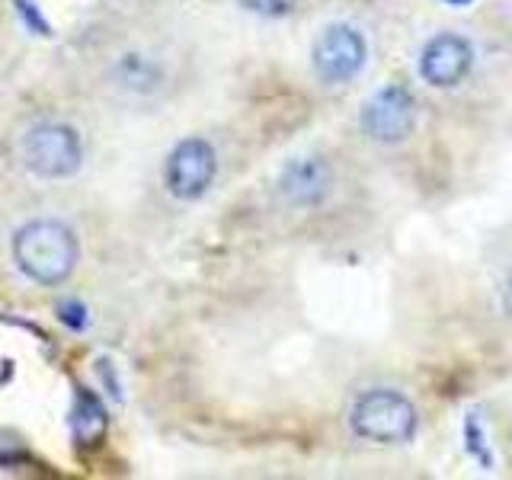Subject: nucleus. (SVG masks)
<instances>
[{
  "label": "nucleus",
  "mask_w": 512,
  "mask_h": 480,
  "mask_svg": "<svg viewBox=\"0 0 512 480\" xmlns=\"http://www.w3.org/2000/svg\"><path fill=\"white\" fill-rule=\"evenodd\" d=\"M13 263L29 282L45 288L64 285L80 263V240L61 221H29L13 237Z\"/></svg>",
  "instance_id": "obj_1"
},
{
  "label": "nucleus",
  "mask_w": 512,
  "mask_h": 480,
  "mask_svg": "<svg viewBox=\"0 0 512 480\" xmlns=\"http://www.w3.org/2000/svg\"><path fill=\"white\" fill-rule=\"evenodd\" d=\"M20 157L26 170L42 176V180H68L84 167V141L68 122L45 119L23 135Z\"/></svg>",
  "instance_id": "obj_2"
},
{
  "label": "nucleus",
  "mask_w": 512,
  "mask_h": 480,
  "mask_svg": "<svg viewBox=\"0 0 512 480\" xmlns=\"http://www.w3.org/2000/svg\"><path fill=\"white\" fill-rule=\"evenodd\" d=\"M416 407L404 394L391 388H375L359 394V400L349 410V426L359 439L400 445L416 436Z\"/></svg>",
  "instance_id": "obj_3"
},
{
  "label": "nucleus",
  "mask_w": 512,
  "mask_h": 480,
  "mask_svg": "<svg viewBox=\"0 0 512 480\" xmlns=\"http://www.w3.org/2000/svg\"><path fill=\"white\" fill-rule=\"evenodd\" d=\"M218 176V154L205 138H186L180 141L167 157L164 167V183L170 189V196L192 202L202 199L212 189Z\"/></svg>",
  "instance_id": "obj_4"
},
{
  "label": "nucleus",
  "mask_w": 512,
  "mask_h": 480,
  "mask_svg": "<svg viewBox=\"0 0 512 480\" xmlns=\"http://www.w3.org/2000/svg\"><path fill=\"white\" fill-rule=\"evenodd\" d=\"M365 39L359 29L352 26H327L314 42V71L327 84H346L349 77H356L365 64Z\"/></svg>",
  "instance_id": "obj_5"
},
{
  "label": "nucleus",
  "mask_w": 512,
  "mask_h": 480,
  "mask_svg": "<svg viewBox=\"0 0 512 480\" xmlns=\"http://www.w3.org/2000/svg\"><path fill=\"white\" fill-rule=\"evenodd\" d=\"M416 125V100L407 87L391 84L381 87L362 109V128L372 141L397 144L404 141Z\"/></svg>",
  "instance_id": "obj_6"
},
{
  "label": "nucleus",
  "mask_w": 512,
  "mask_h": 480,
  "mask_svg": "<svg viewBox=\"0 0 512 480\" xmlns=\"http://www.w3.org/2000/svg\"><path fill=\"white\" fill-rule=\"evenodd\" d=\"M471 64H474L471 42L455 36V32H442V36L426 42L420 58V74L432 87H455L468 77Z\"/></svg>",
  "instance_id": "obj_7"
},
{
  "label": "nucleus",
  "mask_w": 512,
  "mask_h": 480,
  "mask_svg": "<svg viewBox=\"0 0 512 480\" xmlns=\"http://www.w3.org/2000/svg\"><path fill=\"white\" fill-rule=\"evenodd\" d=\"M106 80L119 96H125V100H151V96H157L160 87H164L167 71L154 55L122 52L109 61Z\"/></svg>",
  "instance_id": "obj_8"
},
{
  "label": "nucleus",
  "mask_w": 512,
  "mask_h": 480,
  "mask_svg": "<svg viewBox=\"0 0 512 480\" xmlns=\"http://www.w3.org/2000/svg\"><path fill=\"white\" fill-rule=\"evenodd\" d=\"M333 186V170L324 157H298L279 176V192L288 205L311 208L327 199Z\"/></svg>",
  "instance_id": "obj_9"
},
{
  "label": "nucleus",
  "mask_w": 512,
  "mask_h": 480,
  "mask_svg": "<svg viewBox=\"0 0 512 480\" xmlns=\"http://www.w3.org/2000/svg\"><path fill=\"white\" fill-rule=\"evenodd\" d=\"M240 4L260 16H285V13H292L295 0H240Z\"/></svg>",
  "instance_id": "obj_10"
},
{
  "label": "nucleus",
  "mask_w": 512,
  "mask_h": 480,
  "mask_svg": "<svg viewBox=\"0 0 512 480\" xmlns=\"http://www.w3.org/2000/svg\"><path fill=\"white\" fill-rule=\"evenodd\" d=\"M58 317H61L68 327H74V330H84V324H87L84 304H77V301H61V304H58Z\"/></svg>",
  "instance_id": "obj_11"
},
{
  "label": "nucleus",
  "mask_w": 512,
  "mask_h": 480,
  "mask_svg": "<svg viewBox=\"0 0 512 480\" xmlns=\"http://www.w3.org/2000/svg\"><path fill=\"white\" fill-rule=\"evenodd\" d=\"M506 308H509V314H512V279H509V285H506Z\"/></svg>",
  "instance_id": "obj_12"
},
{
  "label": "nucleus",
  "mask_w": 512,
  "mask_h": 480,
  "mask_svg": "<svg viewBox=\"0 0 512 480\" xmlns=\"http://www.w3.org/2000/svg\"><path fill=\"white\" fill-rule=\"evenodd\" d=\"M445 4H452V7H468L471 0H445Z\"/></svg>",
  "instance_id": "obj_13"
}]
</instances>
